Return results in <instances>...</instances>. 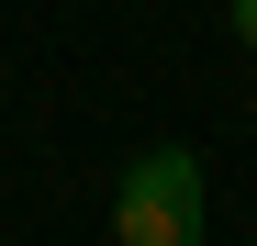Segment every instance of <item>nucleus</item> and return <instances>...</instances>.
<instances>
[{
	"instance_id": "f257e3e1",
	"label": "nucleus",
	"mask_w": 257,
	"mask_h": 246,
	"mask_svg": "<svg viewBox=\"0 0 257 246\" xmlns=\"http://www.w3.org/2000/svg\"><path fill=\"white\" fill-rule=\"evenodd\" d=\"M112 246H201V157L190 146H146L135 168H123Z\"/></svg>"
},
{
	"instance_id": "f03ea898",
	"label": "nucleus",
	"mask_w": 257,
	"mask_h": 246,
	"mask_svg": "<svg viewBox=\"0 0 257 246\" xmlns=\"http://www.w3.org/2000/svg\"><path fill=\"white\" fill-rule=\"evenodd\" d=\"M235 34H246V45H257V0H235Z\"/></svg>"
}]
</instances>
